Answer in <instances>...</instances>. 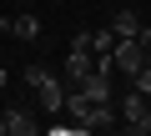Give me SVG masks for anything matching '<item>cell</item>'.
I'll list each match as a JSON object with an SVG mask.
<instances>
[{"mask_svg":"<svg viewBox=\"0 0 151 136\" xmlns=\"http://www.w3.org/2000/svg\"><path fill=\"white\" fill-rule=\"evenodd\" d=\"M131 86H136L141 96H151V55H146V65H141V71L131 76Z\"/></svg>","mask_w":151,"mask_h":136,"instance_id":"9","label":"cell"},{"mask_svg":"<svg viewBox=\"0 0 151 136\" xmlns=\"http://www.w3.org/2000/svg\"><path fill=\"white\" fill-rule=\"evenodd\" d=\"M146 20H151V0H146Z\"/></svg>","mask_w":151,"mask_h":136,"instance_id":"12","label":"cell"},{"mask_svg":"<svg viewBox=\"0 0 151 136\" xmlns=\"http://www.w3.org/2000/svg\"><path fill=\"white\" fill-rule=\"evenodd\" d=\"M40 121L30 106H10V111H0V136H35Z\"/></svg>","mask_w":151,"mask_h":136,"instance_id":"5","label":"cell"},{"mask_svg":"<svg viewBox=\"0 0 151 136\" xmlns=\"http://www.w3.org/2000/svg\"><path fill=\"white\" fill-rule=\"evenodd\" d=\"M111 30H116V40H131V35L141 30V10H131V5H121V10L111 15Z\"/></svg>","mask_w":151,"mask_h":136,"instance_id":"6","label":"cell"},{"mask_svg":"<svg viewBox=\"0 0 151 136\" xmlns=\"http://www.w3.org/2000/svg\"><path fill=\"white\" fill-rule=\"evenodd\" d=\"M121 131H131V136L151 131V106H146V96L136 86H126V96H121Z\"/></svg>","mask_w":151,"mask_h":136,"instance_id":"2","label":"cell"},{"mask_svg":"<svg viewBox=\"0 0 151 136\" xmlns=\"http://www.w3.org/2000/svg\"><path fill=\"white\" fill-rule=\"evenodd\" d=\"M111 60H116V71H121L126 81H131V76L141 71V65H146V45H141L136 35H131V40H116V50H111Z\"/></svg>","mask_w":151,"mask_h":136,"instance_id":"4","label":"cell"},{"mask_svg":"<svg viewBox=\"0 0 151 136\" xmlns=\"http://www.w3.org/2000/svg\"><path fill=\"white\" fill-rule=\"evenodd\" d=\"M136 40L146 45V55H151V20H141V30H136Z\"/></svg>","mask_w":151,"mask_h":136,"instance_id":"10","label":"cell"},{"mask_svg":"<svg viewBox=\"0 0 151 136\" xmlns=\"http://www.w3.org/2000/svg\"><path fill=\"white\" fill-rule=\"evenodd\" d=\"M81 40H86L91 55H111V50H116V30H111V25H101V30H81Z\"/></svg>","mask_w":151,"mask_h":136,"instance_id":"7","label":"cell"},{"mask_svg":"<svg viewBox=\"0 0 151 136\" xmlns=\"http://www.w3.org/2000/svg\"><path fill=\"white\" fill-rule=\"evenodd\" d=\"M60 81H65V76L45 71V65H25V86L40 96V111H50V116L65 106V86H60Z\"/></svg>","mask_w":151,"mask_h":136,"instance_id":"1","label":"cell"},{"mask_svg":"<svg viewBox=\"0 0 151 136\" xmlns=\"http://www.w3.org/2000/svg\"><path fill=\"white\" fill-rule=\"evenodd\" d=\"M10 35H15V40H40V20H35V15H15V20H10Z\"/></svg>","mask_w":151,"mask_h":136,"instance_id":"8","label":"cell"},{"mask_svg":"<svg viewBox=\"0 0 151 136\" xmlns=\"http://www.w3.org/2000/svg\"><path fill=\"white\" fill-rule=\"evenodd\" d=\"M5 81H10V76H5V65H0V86H5Z\"/></svg>","mask_w":151,"mask_h":136,"instance_id":"11","label":"cell"},{"mask_svg":"<svg viewBox=\"0 0 151 136\" xmlns=\"http://www.w3.org/2000/svg\"><path fill=\"white\" fill-rule=\"evenodd\" d=\"M91 71H96V55L86 50V40H81V35H76V40H70V50H65V81H70V86H81Z\"/></svg>","mask_w":151,"mask_h":136,"instance_id":"3","label":"cell"}]
</instances>
